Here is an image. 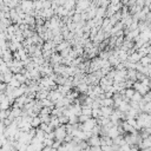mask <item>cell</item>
Listing matches in <instances>:
<instances>
[{"label":"cell","mask_w":151,"mask_h":151,"mask_svg":"<svg viewBox=\"0 0 151 151\" xmlns=\"http://www.w3.org/2000/svg\"><path fill=\"white\" fill-rule=\"evenodd\" d=\"M53 131H54V134H55V138L54 139H59V140L63 142L64 138H65V136H66V124H60Z\"/></svg>","instance_id":"obj_1"},{"label":"cell","mask_w":151,"mask_h":151,"mask_svg":"<svg viewBox=\"0 0 151 151\" xmlns=\"http://www.w3.org/2000/svg\"><path fill=\"white\" fill-rule=\"evenodd\" d=\"M24 68V64L21 60H17V59H13L12 63L9 64V70L15 74V73H19L21 72V70Z\"/></svg>","instance_id":"obj_2"},{"label":"cell","mask_w":151,"mask_h":151,"mask_svg":"<svg viewBox=\"0 0 151 151\" xmlns=\"http://www.w3.org/2000/svg\"><path fill=\"white\" fill-rule=\"evenodd\" d=\"M64 96L55 88V90H50V92H48V96H47V98L48 99H51L53 103H55L57 100H59L60 98H63Z\"/></svg>","instance_id":"obj_3"},{"label":"cell","mask_w":151,"mask_h":151,"mask_svg":"<svg viewBox=\"0 0 151 151\" xmlns=\"http://www.w3.org/2000/svg\"><path fill=\"white\" fill-rule=\"evenodd\" d=\"M86 142H87V144H88L90 146L100 145V136H98V134H92L91 137H88V138L86 139Z\"/></svg>","instance_id":"obj_4"},{"label":"cell","mask_w":151,"mask_h":151,"mask_svg":"<svg viewBox=\"0 0 151 151\" xmlns=\"http://www.w3.org/2000/svg\"><path fill=\"white\" fill-rule=\"evenodd\" d=\"M79 93H85L86 94V92H87V88H88V84L87 83H85V81H80L76 87H74Z\"/></svg>","instance_id":"obj_5"},{"label":"cell","mask_w":151,"mask_h":151,"mask_svg":"<svg viewBox=\"0 0 151 151\" xmlns=\"http://www.w3.org/2000/svg\"><path fill=\"white\" fill-rule=\"evenodd\" d=\"M113 107L112 106H104L101 105L100 106V111H101V116L103 117H110V114L113 112Z\"/></svg>","instance_id":"obj_6"},{"label":"cell","mask_w":151,"mask_h":151,"mask_svg":"<svg viewBox=\"0 0 151 151\" xmlns=\"http://www.w3.org/2000/svg\"><path fill=\"white\" fill-rule=\"evenodd\" d=\"M106 134L110 137V138H116L117 136H119V132H118V130H117V126L116 125H113V126H111V127H109L107 129V132H106Z\"/></svg>","instance_id":"obj_7"},{"label":"cell","mask_w":151,"mask_h":151,"mask_svg":"<svg viewBox=\"0 0 151 151\" xmlns=\"http://www.w3.org/2000/svg\"><path fill=\"white\" fill-rule=\"evenodd\" d=\"M11 105H12V103L9 101V99H8L7 97H5V98L0 101V110H7V109L11 107Z\"/></svg>","instance_id":"obj_8"},{"label":"cell","mask_w":151,"mask_h":151,"mask_svg":"<svg viewBox=\"0 0 151 151\" xmlns=\"http://www.w3.org/2000/svg\"><path fill=\"white\" fill-rule=\"evenodd\" d=\"M139 59H140V54L137 51H134V52H132L131 54L127 55V60H130L132 63H137V61H139Z\"/></svg>","instance_id":"obj_9"},{"label":"cell","mask_w":151,"mask_h":151,"mask_svg":"<svg viewBox=\"0 0 151 151\" xmlns=\"http://www.w3.org/2000/svg\"><path fill=\"white\" fill-rule=\"evenodd\" d=\"M48 124H50V125L53 127V130L60 125L59 119H58V117H57V116H51V119H50V123H48Z\"/></svg>","instance_id":"obj_10"},{"label":"cell","mask_w":151,"mask_h":151,"mask_svg":"<svg viewBox=\"0 0 151 151\" xmlns=\"http://www.w3.org/2000/svg\"><path fill=\"white\" fill-rule=\"evenodd\" d=\"M40 124H41V119H40V117H39V114L38 116H34L33 118H32V122H31V125H32V127H39L40 126Z\"/></svg>","instance_id":"obj_11"},{"label":"cell","mask_w":151,"mask_h":151,"mask_svg":"<svg viewBox=\"0 0 151 151\" xmlns=\"http://www.w3.org/2000/svg\"><path fill=\"white\" fill-rule=\"evenodd\" d=\"M105 12H106V8L105 7L98 6L97 7V12H96V17L97 18H105Z\"/></svg>","instance_id":"obj_12"},{"label":"cell","mask_w":151,"mask_h":151,"mask_svg":"<svg viewBox=\"0 0 151 151\" xmlns=\"http://www.w3.org/2000/svg\"><path fill=\"white\" fill-rule=\"evenodd\" d=\"M136 74H137V71L134 68H129L127 70V79H131V80L136 81Z\"/></svg>","instance_id":"obj_13"},{"label":"cell","mask_w":151,"mask_h":151,"mask_svg":"<svg viewBox=\"0 0 151 151\" xmlns=\"http://www.w3.org/2000/svg\"><path fill=\"white\" fill-rule=\"evenodd\" d=\"M13 74H14V73H13L12 71H9V72H6V73H2V79H4V83L8 84V83H9V80L12 79Z\"/></svg>","instance_id":"obj_14"},{"label":"cell","mask_w":151,"mask_h":151,"mask_svg":"<svg viewBox=\"0 0 151 151\" xmlns=\"http://www.w3.org/2000/svg\"><path fill=\"white\" fill-rule=\"evenodd\" d=\"M130 107H131V106H130V104H129L127 101H124V100H123V101L119 104V106H118L117 109H119V110H120V111H123V112H126Z\"/></svg>","instance_id":"obj_15"},{"label":"cell","mask_w":151,"mask_h":151,"mask_svg":"<svg viewBox=\"0 0 151 151\" xmlns=\"http://www.w3.org/2000/svg\"><path fill=\"white\" fill-rule=\"evenodd\" d=\"M64 7L66 8V9H73V8H76V0H66V2H65V5H64Z\"/></svg>","instance_id":"obj_16"},{"label":"cell","mask_w":151,"mask_h":151,"mask_svg":"<svg viewBox=\"0 0 151 151\" xmlns=\"http://www.w3.org/2000/svg\"><path fill=\"white\" fill-rule=\"evenodd\" d=\"M139 61H140V64H142L143 66H146V65H149V64L151 63V58H150V57L146 54V55H143V57H140Z\"/></svg>","instance_id":"obj_17"},{"label":"cell","mask_w":151,"mask_h":151,"mask_svg":"<svg viewBox=\"0 0 151 151\" xmlns=\"http://www.w3.org/2000/svg\"><path fill=\"white\" fill-rule=\"evenodd\" d=\"M8 85H11L12 87H19L21 84H20V81L14 77V74H13V77H12V79L9 80V83H8Z\"/></svg>","instance_id":"obj_18"},{"label":"cell","mask_w":151,"mask_h":151,"mask_svg":"<svg viewBox=\"0 0 151 151\" xmlns=\"http://www.w3.org/2000/svg\"><path fill=\"white\" fill-rule=\"evenodd\" d=\"M133 93H134L133 87H126V88H125V91H124V96H125V97H127L129 99H131V98H132Z\"/></svg>","instance_id":"obj_19"},{"label":"cell","mask_w":151,"mask_h":151,"mask_svg":"<svg viewBox=\"0 0 151 151\" xmlns=\"http://www.w3.org/2000/svg\"><path fill=\"white\" fill-rule=\"evenodd\" d=\"M9 112H11L9 109H7V110H0V120H4L6 118H8Z\"/></svg>","instance_id":"obj_20"},{"label":"cell","mask_w":151,"mask_h":151,"mask_svg":"<svg viewBox=\"0 0 151 151\" xmlns=\"http://www.w3.org/2000/svg\"><path fill=\"white\" fill-rule=\"evenodd\" d=\"M91 116H92L93 118H98V117H100V116H101V111H100V107H96V109H92V113H91Z\"/></svg>","instance_id":"obj_21"},{"label":"cell","mask_w":151,"mask_h":151,"mask_svg":"<svg viewBox=\"0 0 151 151\" xmlns=\"http://www.w3.org/2000/svg\"><path fill=\"white\" fill-rule=\"evenodd\" d=\"M39 117L41 119V123H50V119H51V114H42V113H39Z\"/></svg>","instance_id":"obj_22"},{"label":"cell","mask_w":151,"mask_h":151,"mask_svg":"<svg viewBox=\"0 0 151 151\" xmlns=\"http://www.w3.org/2000/svg\"><path fill=\"white\" fill-rule=\"evenodd\" d=\"M68 123L70 124H77V123H79V120H78V116L77 114H70L68 116Z\"/></svg>","instance_id":"obj_23"},{"label":"cell","mask_w":151,"mask_h":151,"mask_svg":"<svg viewBox=\"0 0 151 151\" xmlns=\"http://www.w3.org/2000/svg\"><path fill=\"white\" fill-rule=\"evenodd\" d=\"M123 42H124V35H119V37H117L116 42H114V47H120V46L123 45Z\"/></svg>","instance_id":"obj_24"},{"label":"cell","mask_w":151,"mask_h":151,"mask_svg":"<svg viewBox=\"0 0 151 151\" xmlns=\"http://www.w3.org/2000/svg\"><path fill=\"white\" fill-rule=\"evenodd\" d=\"M14 77L20 81V84H24V83L26 81V79H27V78H26L22 73H20V72H19V73H15V74H14Z\"/></svg>","instance_id":"obj_25"},{"label":"cell","mask_w":151,"mask_h":151,"mask_svg":"<svg viewBox=\"0 0 151 151\" xmlns=\"http://www.w3.org/2000/svg\"><path fill=\"white\" fill-rule=\"evenodd\" d=\"M142 98H143V96H142V94H140L138 91H134V93H133V96H132L131 100H133V101H137V103H138V101H139Z\"/></svg>","instance_id":"obj_26"},{"label":"cell","mask_w":151,"mask_h":151,"mask_svg":"<svg viewBox=\"0 0 151 151\" xmlns=\"http://www.w3.org/2000/svg\"><path fill=\"white\" fill-rule=\"evenodd\" d=\"M58 119H59V123L60 124H67L68 123V117L66 114H60L58 116Z\"/></svg>","instance_id":"obj_27"},{"label":"cell","mask_w":151,"mask_h":151,"mask_svg":"<svg viewBox=\"0 0 151 151\" xmlns=\"http://www.w3.org/2000/svg\"><path fill=\"white\" fill-rule=\"evenodd\" d=\"M4 81V79H2V73L0 72V83H2Z\"/></svg>","instance_id":"obj_28"},{"label":"cell","mask_w":151,"mask_h":151,"mask_svg":"<svg viewBox=\"0 0 151 151\" xmlns=\"http://www.w3.org/2000/svg\"><path fill=\"white\" fill-rule=\"evenodd\" d=\"M147 7H149V9H150V11H151V2H150V5H149V6H147Z\"/></svg>","instance_id":"obj_29"},{"label":"cell","mask_w":151,"mask_h":151,"mask_svg":"<svg viewBox=\"0 0 151 151\" xmlns=\"http://www.w3.org/2000/svg\"><path fill=\"white\" fill-rule=\"evenodd\" d=\"M147 113H149V114H151V110H150V111H149V112H147Z\"/></svg>","instance_id":"obj_30"}]
</instances>
